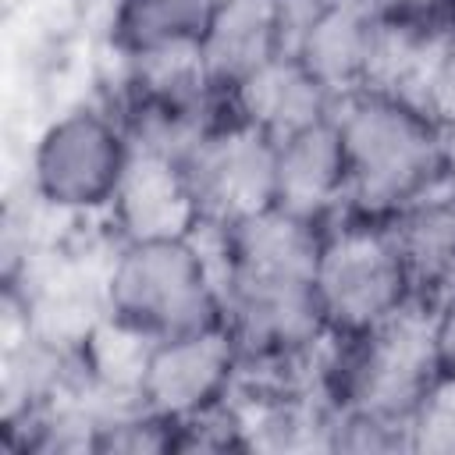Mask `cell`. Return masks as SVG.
<instances>
[{
  "mask_svg": "<svg viewBox=\"0 0 455 455\" xmlns=\"http://www.w3.org/2000/svg\"><path fill=\"white\" fill-rule=\"evenodd\" d=\"M331 117L348 160L345 213L387 220L430 192L455 188L448 132L423 103L363 85L338 96Z\"/></svg>",
  "mask_w": 455,
  "mask_h": 455,
  "instance_id": "cell-1",
  "label": "cell"
},
{
  "mask_svg": "<svg viewBox=\"0 0 455 455\" xmlns=\"http://www.w3.org/2000/svg\"><path fill=\"white\" fill-rule=\"evenodd\" d=\"M103 313L153 341L224 323L220 281L203 235L117 242L103 274Z\"/></svg>",
  "mask_w": 455,
  "mask_h": 455,
  "instance_id": "cell-2",
  "label": "cell"
},
{
  "mask_svg": "<svg viewBox=\"0 0 455 455\" xmlns=\"http://www.w3.org/2000/svg\"><path fill=\"white\" fill-rule=\"evenodd\" d=\"M437 377V306L412 299L391 320L359 338L331 334L323 387L334 409L412 423V412Z\"/></svg>",
  "mask_w": 455,
  "mask_h": 455,
  "instance_id": "cell-3",
  "label": "cell"
},
{
  "mask_svg": "<svg viewBox=\"0 0 455 455\" xmlns=\"http://www.w3.org/2000/svg\"><path fill=\"white\" fill-rule=\"evenodd\" d=\"M313 288L338 338H359L416 299L409 267L384 220L338 213L316 256Z\"/></svg>",
  "mask_w": 455,
  "mask_h": 455,
  "instance_id": "cell-4",
  "label": "cell"
},
{
  "mask_svg": "<svg viewBox=\"0 0 455 455\" xmlns=\"http://www.w3.org/2000/svg\"><path fill=\"white\" fill-rule=\"evenodd\" d=\"M132 142L110 107H71L36 142L32 192L57 213H107L128 171Z\"/></svg>",
  "mask_w": 455,
  "mask_h": 455,
  "instance_id": "cell-5",
  "label": "cell"
},
{
  "mask_svg": "<svg viewBox=\"0 0 455 455\" xmlns=\"http://www.w3.org/2000/svg\"><path fill=\"white\" fill-rule=\"evenodd\" d=\"M274 167L277 142L228 110L181 160L185 181L203 213V231H220L270 210Z\"/></svg>",
  "mask_w": 455,
  "mask_h": 455,
  "instance_id": "cell-6",
  "label": "cell"
},
{
  "mask_svg": "<svg viewBox=\"0 0 455 455\" xmlns=\"http://www.w3.org/2000/svg\"><path fill=\"white\" fill-rule=\"evenodd\" d=\"M238 380V345L224 323L153 341L139 398L146 409L181 423L228 402Z\"/></svg>",
  "mask_w": 455,
  "mask_h": 455,
  "instance_id": "cell-7",
  "label": "cell"
},
{
  "mask_svg": "<svg viewBox=\"0 0 455 455\" xmlns=\"http://www.w3.org/2000/svg\"><path fill=\"white\" fill-rule=\"evenodd\" d=\"M107 220L114 242L196 238L203 231V213L181 164L135 149L114 192V203L107 206Z\"/></svg>",
  "mask_w": 455,
  "mask_h": 455,
  "instance_id": "cell-8",
  "label": "cell"
},
{
  "mask_svg": "<svg viewBox=\"0 0 455 455\" xmlns=\"http://www.w3.org/2000/svg\"><path fill=\"white\" fill-rule=\"evenodd\" d=\"M345 199L348 160L334 117L277 139L274 206L316 224H331L338 213H345Z\"/></svg>",
  "mask_w": 455,
  "mask_h": 455,
  "instance_id": "cell-9",
  "label": "cell"
},
{
  "mask_svg": "<svg viewBox=\"0 0 455 455\" xmlns=\"http://www.w3.org/2000/svg\"><path fill=\"white\" fill-rule=\"evenodd\" d=\"M281 50L288 43L274 0H217L199 36V64L210 92L220 100Z\"/></svg>",
  "mask_w": 455,
  "mask_h": 455,
  "instance_id": "cell-10",
  "label": "cell"
},
{
  "mask_svg": "<svg viewBox=\"0 0 455 455\" xmlns=\"http://www.w3.org/2000/svg\"><path fill=\"white\" fill-rule=\"evenodd\" d=\"M224 103L238 121L267 132L277 142L291 132H302L331 117L334 92L291 50H281L245 82H238Z\"/></svg>",
  "mask_w": 455,
  "mask_h": 455,
  "instance_id": "cell-11",
  "label": "cell"
},
{
  "mask_svg": "<svg viewBox=\"0 0 455 455\" xmlns=\"http://www.w3.org/2000/svg\"><path fill=\"white\" fill-rule=\"evenodd\" d=\"M380 32L377 0H338L320 11L288 46L331 92L334 100L370 82L373 50Z\"/></svg>",
  "mask_w": 455,
  "mask_h": 455,
  "instance_id": "cell-12",
  "label": "cell"
},
{
  "mask_svg": "<svg viewBox=\"0 0 455 455\" xmlns=\"http://www.w3.org/2000/svg\"><path fill=\"white\" fill-rule=\"evenodd\" d=\"M384 224L409 267L416 299L441 306L455 284V188L430 192Z\"/></svg>",
  "mask_w": 455,
  "mask_h": 455,
  "instance_id": "cell-13",
  "label": "cell"
},
{
  "mask_svg": "<svg viewBox=\"0 0 455 455\" xmlns=\"http://www.w3.org/2000/svg\"><path fill=\"white\" fill-rule=\"evenodd\" d=\"M217 0H117L110 43L128 60L164 46L199 43Z\"/></svg>",
  "mask_w": 455,
  "mask_h": 455,
  "instance_id": "cell-14",
  "label": "cell"
},
{
  "mask_svg": "<svg viewBox=\"0 0 455 455\" xmlns=\"http://www.w3.org/2000/svg\"><path fill=\"white\" fill-rule=\"evenodd\" d=\"M412 451L455 455V377L441 373L412 412Z\"/></svg>",
  "mask_w": 455,
  "mask_h": 455,
  "instance_id": "cell-15",
  "label": "cell"
},
{
  "mask_svg": "<svg viewBox=\"0 0 455 455\" xmlns=\"http://www.w3.org/2000/svg\"><path fill=\"white\" fill-rule=\"evenodd\" d=\"M416 103H423L441 124L455 128V25H448L434 46Z\"/></svg>",
  "mask_w": 455,
  "mask_h": 455,
  "instance_id": "cell-16",
  "label": "cell"
},
{
  "mask_svg": "<svg viewBox=\"0 0 455 455\" xmlns=\"http://www.w3.org/2000/svg\"><path fill=\"white\" fill-rule=\"evenodd\" d=\"M437 355H441V373L455 377V295H448L437 306Z\"/></svg>",
  "mask_w": 455,
  "mask_h": 455,
  "instance_id": "cell-17",
  "label": "cell"
},
{
  "mask_svg": "<svg viewBox=\"0 0 455 455\" xmlns=\"http://www.w3.org/2000/svg\"><path fill=\"white\" fill-rule=\"evenodd\" d=\"M380 7L416 14V18H434V21H451L455 25V0H377Z\"/></svg>",
  "mask_w": 455,
  "mask_h": 455,
  "instance_id": "cell-18",
  "label": "cell"
},
{
  "mask_svg": "<svg viewBox=\"0 0 455 455\" xmlns=\"http://www.w3.org/2000/svg\"><path fill=\"white\" fill-rule=\"evenodd\" d=\"M451 295H455V284H451Z\"/></svg>",
  "mask_w": 455,
  "mask_h": 455,
  "instance_id": "cell-19",
  "label": "cell"
}]
</instances>
